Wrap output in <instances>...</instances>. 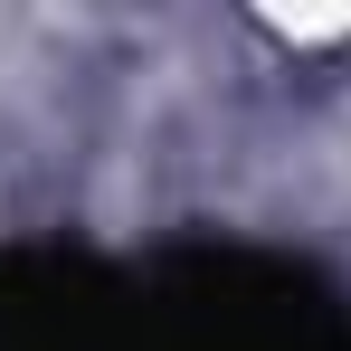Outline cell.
Listing matches in <instances>:
<instances>
[{
  "mask_svg": "<svg viewBox=\"0 0 351 351\" xmlns=\"http://www.w3.org/2000/svg\"><path fill=\"white\" fill-rule=\"evenodd\" d=\"M48 276H58V247H10L0 256V351H38Z\"/></svg>",
  "mask_w": 351,
  "mask_h": 351,
  "instance_id": "obj_3",
  "label": "cell"
},
{
  "mask_svg": "<svg viewBox=\"0 0 351 351\" xmlns=\"http://www.w3.org/2000/svg\"><path fill=\"white\" fill-rule=\"evenodd\" d=\"M143 351H351L342 294L285 247L190 237L133 276Z\"/></svg>",
  "mask_w": 351,
  "mask_h": 351,
  "instance_id": "obj_1",
  "label": "cell"
},
{
  "mask_svg": "<svg viewBox=\"0 0 351 351\" xmlns=\"http://www.w3.org/2000/svg\"><path fill=\"white\" fill-rule=\"evenodd\" d=\"M38 351H143V323H133V276H114V266H105V256H86V247H58Z\"/></svg>",
  "mask_w": 351,
  "mask_h": 351,
  "instance_id": "obj_2",
  "label": "cell"
}]
</instances>
